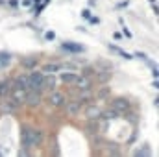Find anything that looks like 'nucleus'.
Returning <instances> with one entry per match:
<instances>
[{
    "label": "nucleus",
    "mask_w": 159,
    "mask_h": 157,
    "mask_svg": "<svg viewBox=\"0 0 159 157\" xmlns=\"http://www.w3.org/2000/svg\"><path fill=\"white\" fill-rule=\"evenodd\" d=\"M111 107H113L115 111H119V115L122 117V115L129 113L131 104H129V100H128V98H122V96H119V98H113V100H111Z\"/></svg>",
    "instance_id": "obj_1"
},
{
    "label": "nucleus",
    "mask_w": 159,
    "mask_h": 157,
    "mask_svg": "<svg viewBox=\"0 0 159 157\" xmlns=\"http://www.w3.org/2000/svg\"><path fill=\"white\" fill-rule=\"evenodd\" d=\"M48 104H50L52 107H65V104H67V94H63V92L52 89V92L48 94Z\"/></svg>",
    "instance_id": "obj_2"
},
{
    "label": "nucleus",
    "mask_w": 159,
    "mask_h": 157,
    "mask_svg": "<svg viewBox=\"0 0 159 157\" xmlns=\"http://www.w3.org/2000/svg\"><path fill=\"white\" fill-rule=\"evenodd\" d=\"M19 107H20V105H19L13 98H7V96H6V98L2 100V104H0V111H2L4 115H15V113L19 111Z\"/></svg>",
    "instance_id": "obj_3"
},
{
    "label": "nucleus",
    "mask_w": 159,
    "mask_h": 157,
    "mask_svg": "<svg viewBox=\"0 0 159 157\" xmlns=\"http://www.w3.org/2000/svg\"><path fill=\"white\" fill-rule=\"evenodd\" d=\"M41 102H43V96H41V91H28L26 92V98H24V104L28 107H39Z\"/></svg>",
    "instance_id": "obj_4"
},
{
    "label": "nucleus",
    "mask_w": 159,
    "mask_h": 157,
    "mask_svg": "<svg viewBox=\"0 0 159 157\" xmlns=\"http://www.w3.org/2000/svg\"><path fill=\"white\" fill-rule=\"evenodd\" d=\"M43 72L34 70L30 76H28V91H41V81H43Z\"/></svg>",
    "instance_id": "obj_5"
},
{
    "label": "nucleus",
    "mask_w": 159,
    "mask_h": 157,
    "mask_svg": "<svg viewBox=\"0 0 159 157\" xmlns=\"http://www.w3.org/2000/svg\"><path fill=\"white\" fill-rule=\"evenodd\" d=\"M65 111H67V117H70V118L78 117L80 111H81V102H78L76 98L70 100V102H67L65 104Z\"/></svg>",
    "instance_id": "obj_6"
},
{
    "label": "nucleus",
    "mask_w": 159,
    "mask_h": 157,
    "mask_svg": "<svg viewBox=\"0 0 159 157\" xmlns=\"http://www.w3.org/2000/svg\"><path fill=\"white\" fill-rule=\"evenodd\" d=\"M26 92H28V89H22V87H19V85H13V89H11V92H9V96L20 105V104H24V98H26Z\"/></svg>",
    "instance_id": "obj_7"
},
{
    "label": "nucleus",
    "mask_w": 159,
    "mask_h": 157,
    "mask_svg": "<svg viewBox=\"0 0 159 157\" xmlns=\"http://www.w3.org/2000/svg\"><path fill=\"white\" fill-rule=\"evenodd\" d=\"M20 144L24 150H32V139H30V126H22L20 129Z\"/></svg>",
    "instance_id": "obj_8"
},
{
    "label": "nucleus",
    "mask_w": 159,
    "mask_h": 157,
    "mask_svg": "<svg viewBox=\"0 0 159 157\" xmlns=\"http://www.w3.org/2000/svg\"><path fill=\"white\" fill-rule=\"evenodd\" d=\"M85 117H87V120H100V117H102V107L89 104L85 107Z\"/></svg>",
    "instance_id": "obj_9"
},
{
    "label": "nucleus",
    "mask_w": 159,
    "mask_h": 157,
    "mask_svg": "<svg viewBox=\"0 0 159 157\" xmlns=\"http://www.w3.org/2000/svg\"><path fill=\"white\" fill-rule=\"evenodd\" d=\"M30 139H32V146H34V148H35V146H41V144H43V139H44L43 129L30 128Z\"/></svg>",
    "instance_id": "obj_10"
},
{
    "label": "nucleus",
    "mask_w": 159,
    "mask_h": 157,
    "mask_svg": "<svg viewBox=\"0 0 159 157\" xmlns=\"http://www.w3.org/2000/svg\"><path fill=\"white\" fill-rule=\"evenodd\" d=\"M74 85H76V89H78V91L93 89V78H89V76H78L76 81H74Z\"/></svg>",
    "instance_id": "obj_11"
},
{
    "label": "nucleus",
    "mask_w": 159,
    "mask_h": 157,
    "mask_svg": "<svg viewBox=\"0 0 159 157\" xmlns=\"http://www.w3.org/2000/svg\"><path fill=\"white\" fill-rule=\"evenodd\" d=\"M93 78H96L98 83H107V81L111 79L109 67H106V69H96V72H94V76H93Z\"/></svg>",
    "instance_id": "obj_12"
},
{
    "label": "nucleus",
    "mask_w": 159,
    "mask_h": 157,
    "mask_svg": "<svg viewBox=\"0 0 159 157\" xmlns=\"http://www.w3.org/2000/svg\"><path fill=\"white\" fill-rule=\"evenodd\" d=\"M93 98H94V92H93V89L78 91V96H76V100H78V102H81V104H91V102H93Z\"/></svg>",
    "instance_id": "obj_13"
},
{
    "label": "nucleus",
    "mask_w": 159,
    "mask_h": 157,
    "mask_svg": "<svg viewBox=\"0 0 159 157\" xmlns=\"http://www.w3.org/2000/svg\"><path fill=\"white\" fill-rule=\"evenodd\" d=\"M56 87V78L54 74H44L43 81H41V91H52Z\"/></svg>",
    "instance_id": "obj_14"
},
{
    "label": "nucleus",
    "mask_w": 159,
    "mask_h": 157,
    "mask_svg": "<svg viewBox=\"0 0 159 157\" xmlns=\"http://www.w3.org/2000/svg\"><path fill=\"white\" fill-rule=\"evenodd\" d=\"M13 85H15V81H13V79H4V81H0V98L9 96V92H11Z\"/></svg>",
    "instance_id": "obj_15"
},
{
    "label": "nucleus",
    "mask_w": 159,
    "mask_h": 157,
    "mask_svg": "<svg viewBox=\"0 0 159 157\" xmlns=\"http://www.w3.org/2000/svg\"><path fill=\"white\" fill-rule=\"evenodd\" d=\"M20 65H22L24 69H28V70H34V69L39 65V59L34 57V56H26V57L20 59Z\"/></svg>",
    "instance_id": "obj_16"
},
{
    "label": "nucleus",
    "mask_w": 159,
    "mask_h": 157,
    "mask_svg": "<svg viewBox=\"0 0 159 157\" xmlns=\"http://www.w3.org/2000/svg\"><path fill=\"white\" fill-rule=\"evenodd\" d=\"M61 48H63V50H69V52H74V54H78V52H83V50H85V48H83L81 44H78V43H63Z\"/></svg>",
    "instance_id": "obj_17"
},
{
    "label": "nucleus",
    "mask_w": 159,
    "mask_h": 157,
    "mask_svg": "<svg viewBox=\"0 0 159 157\" xmlns=\"http://www.w3.org/2000/svg\"><path fill=\"white\" fill-rule=\"evenodd\" d=\"M57 70H61V65L59 63H46L43 67V74H54Z\"/></svg>",
    "instance_id": "obj_18"
},
{
    "label": "nucleus",
    "mask_w": 159,
    "mask_h": 157,
    "mask_svg": "<svg viewBox=\"0 0 159 157\" xmlns=\"http://www.w3.org/2000/svg\"><path fill=\"white\" fill-rule=\"evenodd\" d=\"M117 117H120L119 111H115L113 107H109V109H102V117L100 118H104V120H113V118H117Z\"/></svg>",
    "instance_id": "obj_19"
},
{
    "label": "nucleus",
    "mask_w": 159,
    "mask_h": 157,
    "mask_svg": "<svg viewBox=\"0 0 159 157\" xmlns=\"http://www.w3.org/2000/svg\"><path fill=\"white\" fill-rule=\"evenodd\" d=\"M109 96H111V89H109V87H100V91L94 94L96 100H107Z\"/></svg>",
    "instance_id": "obj_20"
},
{
    "label": "nucleus",
    "mask_w": 159,
    "mask_h": 157,
    "mask_svg": "<svg viewBox=\"0 0 159 157\" xmlns=\"http://www.w3.org/2000/svg\"><path fill=\"white\" fill-rule=\"evenodd\" d=\"M78 78V72H63L61 74V81L63 83H74Z\"/></svg>",
    "instance_id": "obj_21"
},
{
    "label": "nucleus",
    "mask_w": 159,
    "mask_h": 157,
    "mask_svg": "<svg viewBox=\"0 0 159 157\" xmlns=\"http://www.w3.org/2000/svg\"><path fill=\"white\" fill-rule=\"evenodd\" d=\"M13 81H15V85L22 87V89H28V76H26V74H19Z\"/></svg>",
    "instance_id": "obj_22"
},
{
    "label": "nucleus",
    "mask_w": 159,
    "mask_h": 157,
    "mask_svg": "<svg viewBox=\"0 0 159 157\" xmlns=\"http://www.w3.org/2000/svg\"><path fill=\"white\" fill-rule=\"evenodd\" d=\"M11 61V54L9 52H0V67H7Z\"/></svg>",
    "instance_id": "obj_23"
},
{
    "label": "nucleus",
    "mask_w": 159,
    "mask_h": 157,
    "mask_svg": "<svg viewBox=\"0 0 159 157\" xmlns=\"http://www.w3.org/2000/svg\"><path fill=\"white\" fill-rule=\"evenodd\" d=\"M107 152H109L111 155H119V154H120L119 144H115V142H109V144H107Z\"/></svg>",
    "instance_id": "obj_24"
},
{
    "label": "nucleus",
    "mask_w": 159,
    "mask_h": 157,
    "mask_svg": "<svg viewBox=\"0 0 159 157\" xmlns=\"http://www.w3.org/2000/svg\"><path fill=\"white\" fill-rule=\"evenodd\" d=\"M109 48H111V50H113V52H115V54H119V56H122V57H124V59H131V56H129V54H128V52H124V50H120V48H117V46H113V44H111V46H109Z\"/></svg>",
    "instance_id": "obj_25"
},
{
    "label": "nucleus",
    "mask_w": 159,
    "mask_h": 157,
    "mask_svg": "<svg viewBox=\"0 0 159 157\" xmlns=\"http://www.w3.org/2000/svg\"><path fill=\"white\" fill-rule=\"evenodd\" d=\"M94 72H96V69H94V67H85V69H83V76L93 78V76H94Z\"/></svg>",
    "instance_id": "obj_26"
},
{
    "label": "nucleus",
    "mask_w": 159,
    "mask_h": 157,
    "mask_svg": "<svg viewBox=\"0 0 159 157\" xmlns=\"http://www.w3.org/2000/svg\"><path fill=\"white\" fill-rule=\"evenodd\" d=\"M113 37H115V39L119 41V39H122V34H119V32H117V34H115V35H113Z\"/></svg>",
    "instance_id": "obj_27"
}]
</instances>
